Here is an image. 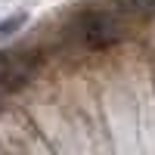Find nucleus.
<instances>
[{
	"mask_svg": "<svg viewBox=\"0 0 155 155\" xmlns=\"http://www.w3.org/2000/svg\"><path fill=\"white\" fill-rule=\"evenodd\" d=\"M130 34V22L118 6L109 9H81L71 19V37L84 50H109L118 47Z\"/></svg>",
	"mask_w": 155,
	"mask_h": 155,
	"instance_id": "obj_1",
	"label": "nucleus"
},
{
	"mask_svg": "<svg viewBox=\"0 0 155 155\" xmlns=\"http://www.w3.org/2000/svg\"><path fill=\"white\" fill-rule=\"evenodd\" d=\"M44 68V50L25 47V50H9L0 53V90L3 93H19L31 84L34 71Z\"/></svg>",
	"mask_w": 155,
	"mask_h": 155,
	"instance_id": "obj_2",
	"label": "nucleus"
},
{
	"mask_svg": "<svg viewBox=\"0 0 155 155\" xmlns=\"http://www.w3.org/2000/svg\"><path fill=\"white\" fill-rule=\"evenodd\" d=\"M127 19H155V0H115Z\"/></svg>",
	"mask_w": 155,
	"mask_h": 155,
	"instance_id": "obj_3",
	"label": "nucleus"
},
{
	"mask_svg": "<svg viewBox=\"0 0 155 155\" xmlns=\"http://www.w3.org/2000/svg\"><path fill=\"white\" fill-rule=\"evenodd\" d=\"M22 25H25V12H12V16H6L3 22H0V44L9 41V37L22 28Z\"/></svg>",
	"mask_w": 155,
	"mask_h": 155,
	"instance_id": "obj_4",
	"label": "nucleus"
},
{
	"mask_svg": "<svg viewBox=\"0 0 155 155\" xmlns=\"http://www.w3.org/2000/svg\"><path fill=\"white\" fill-rule=\"evenodd\" d=\"M0 106H3V90H0Z\"/></svg>",
	"mask_w": 155,
	"mask_h": 155,
	"instance_id": "obj_5",
	"label": "nucleus"
}]
</instances>
